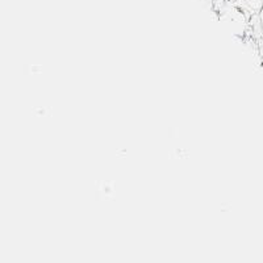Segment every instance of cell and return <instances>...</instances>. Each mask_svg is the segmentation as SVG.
I'll return each mask as SVG.
<instances>
[{
    "mask_svg": "<svg viewBox=\"0 0 263 263\" xmlns=\"http://www.w3.org/2000/svg\"><path fill=\"white\" fill-rule=\"evenodd\" d=\"M259 18H260V27H262V30H263V7H262V9H260Z\"/></svg>",
    "mask_w": 263,
    "mask_h": 263,
    "instance_id": "cell-1",
    "label": "cell"
},
{
    "mask_svg": "<svg viewBox=\"0 0 263 263\" xmlns=\"http://www.w3.org/2000/svg\"><path fill=\"white\" fill-rule=\"evenodd\" d=\"M260 55H262V58H263V45L260 46Z\"/></svg>",
    "mask_w": 263,
    "mask_h": 263,
    "instance_id": "cell-2",
    "label": "cell"
}]
</instances>
